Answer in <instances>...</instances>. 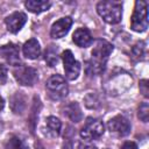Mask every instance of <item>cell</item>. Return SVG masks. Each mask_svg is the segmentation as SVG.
<instances>
[{
  "label": "cell",
  "mask_w": 149,
  "mask_h": 149,
  "mask_svg": "<svg viewBox=\"0 0 149 149\" xmlns=\"http://www.w3.org/2000/svg\"><path fill=\"white\" fill-rule=\"evenodd\" d=\"M113 51V45L106 40H97L92 49V58L86 62V73L88 76H98L105 70L106 62Z\"/></svg>",
  "instance_id": "6da1fadb"
},
{
  "label": "cell",
  "mask_w": 149,
  "mask_h": 149,
  "mask_svg": "<svg viewBox=\"0 0 149 149\" xmlns=\"http://www.w3.org/2000/svg\"><path fill=\"white\" fill-rule=\"evenodd\" d=\"M72 41L80 48H87L93 43V37L87 28H78L72 35Z\"/></svg>",
  "instance_id": "7c38bea8"
},
{
  "label": "cell",
  "mask_w": 149,
  "mask_h": 149,
  "mask_svg": "<svg viewBox=\"0 0 149 149\" xmlns=\"http://www.w3.org/2000/svg\"><path fill=\"white\" fill-rule=\"evenodd\" d=\"M10 106H12L13 112L15 111L16 106H21V108H22V109H24L26 104H24V99H23V97L21 95V93H19V92H17L15 95H13V97H12V102H10Z\"/></svg>",
  "instance_id": "44dd1931"
},
{
  "label": "cell",
  "mask_w": 149,
  "mask_h": 149,
  "mask_svg": "<svg viewBox=\"0 0 149 149\" xmlns=\"http://www.w3.org/2000/svg\"><path fill=\"white\" fill-rule=\"evenodd\" d=\"M44 59L45 62L49 64V66H55L57 63H58V55H57V48H55L54 45L49 47L47 50H45V54H44Z\"/></svg>",
  "instance_id": "ac0fdd59"
},
{
  "label": "cell",
  "mask_w": 149,
  "mask_h": 149,
  "mask_svg": "<svg viewBox=\"0 0 149 149\" xmlns=\"http://www.w3.org/2000/svg\"><path fill=\"white\" fill-rule=\"evenodd\" d=\"M5 149H27V146L19 136L12 135L5 142Z\"/></svg>",
  "instance_id": "e0dca14e"
},
{
  "label": "cell",
  "mask_w": 149,
  "mask_h": 149,
  "mask_svg": "<svg viewBox=\"0 0 149 149\" xmlns=\"http://www.w3.org/2000/svg\"><path fill=\"white\" fill-rule=\"evenodd\" d=\"M64 114H66V116L73 122H79L83 118L81 109L77 102H70L69 105H66L64 109Z\"/></svg>",
  "instance_id": "9a60e30c"
},
{
  "label": "cell",
  "mask_w": 149,
  "mask_h": 149,
  "mask_svg": "<svg viewBox=\"0 0 149 149\" xmlns=\"http://www.w3.org/2000/svg\"><path fill=\"white\" fill-rule=\"evenodd\" d=\"M23 55L28 59H36L41 55V47L36 38H30L23 44Z\"/></svg>",
  "instance_id": "4fadbf2b"
},
{
  "label": "cell",
  "mask_w": 149,
  "mask_h": 149,
  "mask_svg": "<svg viewBox=\"0 0 149 149\" xmlns=\"http://www.w3.org/2000/svg\"><path fill=\"white\" fill-rule=\"evenodd\" d=\"M148 3L146 1H136L135 8L130 19V28L134 31L142 33L148 28Z\"/></svg>",
  "instance_id": "3957f363"
},
{
  "label": "cell",
  "mask_w": 149,
  "mask_h": 149,
  "mask_svg": "<svg viewBox=\"0 0 149 149\" xmlns=\"http://www.w3.org/2000/svg\"><path fill=\"white\" fill-rule=\"evenodd\" d=\"M104 132H105L104 123L99 119L88 118L80 130V136L84 140L92 141V140H98L100 136H102Z\"/></svg>",
  "instance_id": "5b68a950"
},
{
  "label": "cell",
  "mask_w": 149,
  "mask_h": 149,
  "mask_svg": "<svg viewBox=\"0 0 149 149\" xmlns=\"http://www.w3.org/2000/svg\"><path fill=\"white\" fill-rule=\"evenodd\" d=\"M108 130L112 134H115L118 136H126L130 133V123L127 118L123 115H116L112 118L107 123Z\"/></svg>",
  "instance_id": "ba28073f"
},
{
  "label": "cell",
  "mask_w": 149,
  "mask_h": 149,
  "mask_svg": "<svg viewBox=\"0 0 149 149\" xmlns=\"http://www.w3.org/2000/svg\"><path fill=\"white\" fill-rule=\"evenodd\" d=\"M7 80V69L3 64H0V84H5Z\"/></svg>",
  "instance_id": "603a6c76"
},
{
  "label": "cell",
  "mask_w": 149,
  "mask_h": 149,
  "mask_svg": "<svg viewBox=\"0 0 149 149\" xmlns=\"http://www.w3.org/2000/svg\"><path fill=\"white\" fill-rule=\"evenodd\" d=\"M24 6L27 7L29 12L38 14V13L48 10L51 6V2L47 0H27L24 2Z\"/></svg>",
  "instance_id": "5bb4252c"
},
{
  "label": "cell",
  "mask_w": 149,
  "mask_h": 149,
  "mask_svg": "<svg viewBox=\"0 0 149 149\" xmlns=\"http://www.w3.org/2000/svg\"><path fill=\"white\" fill-rule=\"evenodd\" d=\"M62 123L56 116H49L47 119V129L51 136H58L61 133Z\"/></svg>",
  "instance_id": "2e32d148"
},
{
  "label": "cell",
  "mask_w": 149,
  "mask_h": 149,
  "mask_svg": "<svg viewBox=\"0 0 149 149\" xmlns=\"http://www.w3.org/2000/svg\"><path fill=\"white\" fill-rule=\"evenodd\" d=\"M121 149H137V144L133 141H127L122 144Z\"/></svg>",
  "instance_id": "cb8c5ba5"
},
{
  "label": "cell",
  "mask_w": 149,
  "mask_h": 149,
  "mask_svg": "<svg viewBox=\"0 0 149 149\" xmlns=\"http://www.w3.org/2000/svg\"><path fill=\"white\" fill-rule=\"evenodd\" d=\"M0 57L5 59L8 64L19 66L20 64V50L19 47L14 43L3 44L0 47Z\"/></svg>",
  "instance_id": "9c48e42d"
},
{
  "label": "cell",
  "mask_w": 149,
  "mask_h": 149,
  "mask_svg": "<svg viewBox=\"0 0 149 149\" xmlns=\"http://www.w3.org/2000/svg\"><path fill=\"white\" fill-rule=\"evenodd\" d=\"M132 55H133V58H135L136 61L142 59L146 55V43L144 42H137L132 49Z\"/></svg>",
  "instance_id": "d6986e66"
},
{
  "label": "cell",
  "mask_w": 149,
  "mask_h": 149,
  "mask_svg": "<svg viewBox=\"0 0 149 149\" xmlns=\"http://www.w3.org/2000/svg\"><path fill=\"white\" fill-rule=\"evenodd\" d=\"M97 12L105 22L115 24L121 21L122 3L118 1H100L97 5Z\"/></svg>",
  "instance_id": "7a4b0ae2"
},
{
  "label": "cell",
  "mask_w": 149,
  "mask_h": 149,
  "mask_svg": "<svg viewBox=\"0 0 149 149\" xmlns=\"http://www.w3.org/2000/svg\"><path fill=\"white\" fill-rule=\"evenodd\" d=\"M71 26H72V19L70 16L61 17L59 20H57L51 26V29H50L51 37L52 38H62V37H64L69 33Z\"/></svg>",
  "instance_id": "30bf717a"
},
{
  "label": "cell",
  "mask_w": 149,
  "mask_h": 149,
  "mask_svg": "<svg viewBox=\"0 0 149 149\" xmlns=\"http://www.w3.org/2000/svg\"><path fill=\"white\" fill-rule=\"evenodd\" d=\"M140 91L143 94V97H146V98L149 97V84H148L147 79L140 80Z\"/></svg>",
  "instance_id": "7402d4cb"
},
{
  "label": "cell",
  "mask_w": 149,
  "mask_h": 149,
  "mask_svg": "<svg viewBox=\"0 0 149 149\" xmlns=\"http://www.w3.org/2000/svg\"><path fill=\"white\" fill-rule=\"evenodd\" d=\"M13 74H14V78L16 79V81L23 86H33L38 79L37 71L34 68L27 66V65L16 66L13 71Z\"/></svg>",
  "instance_id": "8992f818"
},
{
  "label": "cell",
  "mask_w": 149,
  "mask_h": 149,
  "mask_svg": "<svg viewBox=\"0 0 149 149\" xmlns=\"http://www.w3.org/2000/svg\"><path fill=\"white\" fill-rule=\"evenodd\" d=\"M3 106H5V101H3V99H2V97L0 95V112L3 109Z\"/></svg>",
  "instance_id": "484cf974"
},
{
  "label": "cell",
  "mask_w": 149,
  "mask_h": 149,
  "mask_svg": "<svg viewBox=\"0 0 149 149\" xmlns=\"http://www.w3.org/2000/svg\"><path fill=\"white\" fill-rule=\"evenodd\" d=\"M79 149H97V147L92 146V144H84V146L79 147Z\"/></svg>",
  "instance_id": "d4e9b609"
},
{
  "label": "cell",
  "mask_w": 149,
  "mask_h": 149,
  "mask_svg": "<svg viewBox=\"0 0 149 149\" xmlns=\"http://www.w3.org/2000/svg\"><path fill=\"white\" fill-rule=\"evenodd\" d=\"M45 88L49 93V97L54 100H59V99L65 98L69 92V87H68L65 79L59 74L51 76L47 80Z\"/></svg>",
  "instance_id": "277c9868"
},
{
  "label": "cell",
  "mask_w": 149,
  "mask_h": 149,
  "mask_svg": "<svg viewBox=\"0 0 149 149\" xmlns=\"http://www.w3.org/2000/svg\"><path fill=\"white\" fill-rule=\"evenodd\" d=\"M62 61L64 64V71H65V77L69 80H74L78 78L79 72H80V64L77 62L73 57V54L71 50H65L62 52Z\"/></svg>",
  "instance_id": "52a82bcc"
},
{
  "label": "cell",
  "mask_w": 149,
  "mask_h": 149,
  "mask_svg": "<svg viewBox=\"0 0 149 149\" xmlns=\"http://www.w3.org/2000/svg\"><path fill=\"white\" fill-rule=\"evenodd\" d=\"M139 118L143 122H148L149 120V105L148 102H142L139 107Z\"/></svg>",
  "instance_id": "ffe728a7"
},
{
  "label": "cell",
  "mask_w": 149,
  "mask_h": 149,
  "mask_svg": "<svg viewBox=\"0 0 149 149\" xmlns=\"http://www.w3.org/2000/svg\"><path fill=\"white\" fill-rule=\"evenodd\" d=\"M26 21H27V15L24 13H21V12L12 13L10 15H8L5 19V23H6L8 31H10L13 34L17 33L24 26Z\"/></svg>",
  "instance_id": "8fae6325"
}]
</instances>
